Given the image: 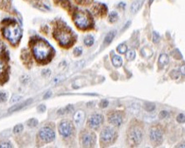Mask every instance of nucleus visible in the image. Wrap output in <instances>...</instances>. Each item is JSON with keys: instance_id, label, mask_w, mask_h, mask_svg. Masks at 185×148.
Returning <instances> with one entry per match:
<instances>
[{"instance_id": "nucleus-16", "label": "nucleus", "mask_w": 185, "mask_h": 148, "mask_svg": "<svg viewBox=\"0 0 185 148\" xmlns=\"http://www.w3.org/2000/svg\"><path fill=\"white\" fill-rule=\"evenodd\" d=\"M32 101V99H29V100H28V101H25V102L22 103V104H20L13 105L12 108H10L8 109V112H9V113H12V112L18 111V110H19V109H22L23 108H24L26 105L31 104Z\"/></svg>"}, {"instance_id": "nucleus-17", "label": "nucleus", "mask_w": 185, "mask_h": 148, "mask_svg": "<svg viewBox=\"0 0 185 148\" xmlns=\"http://www.w3.org/2000/svg\"><path fill=\"white\" fill-rule=\"evenodd\" d=\"M143 3V0H135L130 6V12L132 13H136L140 10Z\"/></svg>"}, {"instance_id": "nucleus-31", "label": "nucleus", "mask_w": 185, "mask_h": 148, "mask_svg": "<svg viewBox=\"0 0 185 148\" xmlns=\"http://www.w3.org/2000/svg\"><path fill=\"white\" fill-rule=\"evenodd\" d=\"M8 94L5 92H0V103H3L7 100Z\"/></svg>"}, {"instance_id": "nucleus-39", "label": "nucleus", "mask_w": 185, "mask_h": 148, "mask_svg": "<svg viewBox=\"0 0 185 148\" xmlns=\"http://www.w3.org/2000/svg\"><path fill=\"white\" fill-rule=\"evenodd\" d=\"M181 70H182V73H183V74H184V65H183V66H182Z\"/></svg>"}, {"instance_id": "nucleus-19", "label": "nucleus", "mask_w": 185, "mask_h": 148, "mask_svg": "<svg viewBox=\"0 0 185 148\" xmlns=\"http://www.w3.org/2000/svg\"><path fill=\"white\" fill-rule=\"evenodd\" d=\"M116 36V31H110L105 37L104 40V46H108L109 44L111 43V42L113 41V39L115 38Z\"/></svg>"}, {"instance_id": "nucleus-22", "label": "nucleus", "mask_w": 185, "mask_h": 148, "mask_svg": "<svg viewBox=\"0 0 185 148\" xmlns=\"http://www.w3.org/2000/svg\"><path fill=\"white\" fill-rule=\"evenodd\" d=\"M84 43H85V45L88 46H91L94 43V37L92 36H91V35L87 36L84 39Z\"/></svg>"}, {"instance_id": "nucleus-15", "label": "nucleus", "mask_w": 185, "mask_h": 148, "mask_svg": "<svg viewBox=\"0 0 185 148\" xmlns=\"http://www.w3.org/2000/svg\"><path fill=\"white\" fill-rule=\"evenodd\" d=\"M85 122V113L82 110L77 111L74 115V123L77 127H80Z\"/></svg>"}, {"instance_id": "nucleus-6", "label": "nucleus", "mask_w": 185, "mask_h": 148, "mask_svg": "<svg viewBox=\"0 0 185 148\" xmlns=\"http://www.w3.org/2000/svg\"><path fill=\"white\" fill-rule=\"evenodd\" d=\"M129 141L132 145H139L143 138V132L142 129L139 126H131L128 133Z\"/></svg>"}, {"instance_id": "nucleus-21", "label": "nucleus", "mask_w": 185, "mask_h": 148, "mask_svg": "<svg viewBox=\"0 0 185 148\" xmlns=\"http://www.w3.org/2000/svg\"><path fill=\"white\" fill-rule=\"evenodd\" d=\"M125 57L128 61H133L135 58V51L134 50H130L126 51Z\"/></svg>"}, {"instance_id": "nucleus-4", "label": "nucleus", "mask_w": 185, "mask_h": 148, "mask_svg": "<svg viewBox=\"0 0 185 148\" xmlns=\"http://www.w3.org/2000/svg\"><path fill=\"white\" fill-rule=\"evenodd\" d=\"M73 21L76 27L82 31L90 30L94 27V21L91 13L79 10L73 13Z\"/></svg>"}, {"instance_id": "nucleus-24", "label": "nucleus", "mask_w": 185, "mask_h": 148, "mask_svg": "<svg viewBox=\"0 0 185 148\" xmlns=\"http://www.w3.org/2000/svg\"><path fill=\"white\" fill-rule=\"evenodd\" d=\"M127 50H128V48H127V46L125 44H121L117 47L118 52H120V54H124L127 51Z\"/></svg>"}, {"instance_id": "nucleus-40", "label": "nucleus", "mask_w": 185, "mask_h": 148, "mask_svg": "<svg viewBox=\"0 0 185 148\" xmlns=\"http://www.w3.org/2000/svg\"><path fill=\"white\" fill-rule=\"evenodd\" d=\"M154 0H149V4H151L152 3V2H153Z\"/></svg>"}, {"instance_id": "nucleus-29", "label": "nucleus", "mask_w": 185, "mask_h": 148, "mask_svg": "<svg viewBox=\"0 0 185 148\" xmlns=\"http://www.w3.org/2000/svg\"><path fill=\"white\" fill-rule=\"evenodd\" d=\"M23 126L22 124H18L13 128V132L14 133H19L21 132H23Z\"/></svg>"}, {"instance_id": "nucleus-38", "label": "nucleus", "mask_w": 185, "mask_h": 148, "mask_svg": "<svg viewBox=\"0 0 185 148\" xmlns=\"http://www.w3.org/2000/svg\"><path fill=\"white\" fill-rule=\"evenodd\" d=\"M51 94H52V93L50 92H47V93H46V94H45V95H44V97H43V99H48V98H49L50 96H51Z\"/></svg>"}, {"instance_id": "nucleus-10", "label": "nucleus", "mask_w": 185, "mask_h": 148, "mask_svg": "<svg viewBox=\"0 0 185 148\" xmlns=\"http://www.w3.org/2000/svg\"><path fill=\"white\" fill-rule=\"evenodd\" d=\"M104 122V117L102 114L100 113H95L91 115L88 119V127L92 128V129H97L100 128Z\"/></svg>"}, {"instance_id": "nucleus-1", "label": "nucleus", "mask_w": 185, "mask_h": 148, "mask_svg": "<svg viewBox=\"0 0 185 148\" xmlns=\"http://www.w3.org/2000/svg\"><path fill=\"white\" fill-rule=\"evenodd\" d=\"M32 50L34 58L40 64H47L54 56V49L43 38H32Z\"/></svg>"}, {"instance_id": "nucleus-36", "label": "nucleus", "mask_w": 185, "mask_h": 148, "mask_svg": "<svg viewBox=\"0 0 185 148\" xmlns=\"http://www.w3.org/2000/svg\"><path fill=\"white\" fill-rule=\"evenodd\" d=\"M160 117L161 118H167V117H169V113L167 111H161L160 113Z\"/></svg>"}, {"instance_id": "nucleus-30", "label": "nucleus", "mask_w": 185, "mask_h": 148, "mask_svg": "<svg viewBox=\"0 0 185 148\" xmlns=\"http://www.w3.org/2000/svg\"><path fill=\"white\" fill-rule=\"evenodd\" d=\"M73 54L76 56H80L82 54V48L81 47H76L73 50Z\"/></svg>"}, {"instance_id": "nucleus-34", "label": "nucleus", "mask_w": 185, "mask_h": 148, "mask_svg": "<svg viewBox=\"0 0 185 148\" xmlns=\"http://www.w3.org/2000/svg\"><path fill=\"white\" fill-rule=\"evenodd\" d=\"M20 99H21V96L15 94V95H12V99L10 100V102H11V103H17V102H19Z\"/></svg>"}, {"instance_id": "nucleus-20", "label": "nucleus", "mask_w": 185, "mask_h": 148, "mask_svg": "<svg viewBox=\"0 0 185 148\" xmlns=\"http://www.w3.org/2000/svg\"><path fill=\"white\" fill-rule=\"evenodd\" d=\"M168 56L166 54H161L159 58V65H160V67H164L168 63Z\"/></svg>"}, {"instance_id": "nucleus-33", "label": "nucleus", "mask_w": 185, "mask_h": 148, "mask_svg": "<svg viewBox=\"0 0 185 148\" xmlns=\"http://www.w3.org/2000/svg\"><path fill=\"white\" fill-rule=\"evenodd\" d=\"M160 35H159L156 31H154V32H153V39H152V40H153V42H154V43H157V42L160 41Z\"/></svg>"}, {"instance_id": "nucleus-28", "label": "nucleus", "mask_w": 185, "mask_h": 148, "mask_svg": "<svg viewBox=\"0 0 185 148\" xmlns=\"http://www.w3.org/2000/svg\"><path fill=\"white\" fill-rule=\"evenodd\" d=\"M76 3L80 4V5H89L90 3H91L92 0H75Z\"/></svg>"}, {"instance_id": "nucleus-26", "label": "nucleus", "mask_w": 185, "mask_h": 148, "mask_svg": "<svg viewBox=\"0 0 185 148\" xmlns=\"http://www.w3.org/2000/svg\"><path fill=\"white\" fill-rule=\"evenodd\" d=\"M0 147L1 148H11L12 147V145L11 142L8 141H1L0 142Z\"/></svg>"}, {"instance_id": "nucleus-18", "label": "nucleus", "mask_w": 185, "mask_h": 148, "mask_svg": "<svg viewBox=\"0 0 185 148\" xmlns=\"http://www.w3.org/2000/svg\"><path fill=\"white\" fill-rule=\"evenodd\" d=\"M111 61H112V64L114 65V66L116 67H120L122 65V58L120 56H117L116 54H112L111 56Z\"/></svg>"}, {"instance_id": "nucleus-11", "label": "nucleus", "mask_w": 185, "mask_h": 148, "mask_svg": "<svg viewBox=\"0 0 185 148\" xmlns=\"http://www.w3.org/2000/svg\"><path fill=\"white\" fill-rule=\"evenodd\" d=\"M39 136L44 142H51L55 139V132L49 127H44L39 131Z\"/></svg>"}, {"instance_id": "nucleus-27", "label": "nucleus", "mask_w": 185, "mask_h": 148, "mask_svg": "<svg viewBox=\"0 0 185 148\" xmlns=\"http://www.w3.org/2000/svg\"><path fill=\"white\" fill-rule=\"evenodd\" d=\"M144 108L146 109V111L152 112L155 108V105L153 103H146L144 104Z\"/></svg>"}, {"instance_id": "nucleus-8", "label": "nucleus", "mask_w": 185, "mask_h": 148, "mask_svg": "<svg viewBox=\"0 0 185 148\" xmlns=\"http://www.w3.org/2000/svg\"><path fill=\"white\" fill-rule=\"evenodd\" d=\"M80 142L85 147H93L96 144V137L95 133L89 131H83L80 134Z\"/></svg>"}, {"instance_id": "nucleus-25", "label": "nucleus", "mask_w": 185, "mask_h": 148, "mask_svg": "<svg viewBox=\"0 0 185 148\" xmlns=\"http://www.w3.org/2000/svg\"><path fill=\"white\" fill-rule=\"evenodd\" d=\"M28 127H30V128H34V127H36L37 124H38V121H37L36 118H31V119H29L28 121Z\"/></svg>"}, {"instance_id": "nucleus-5", "label": "nucleus", "mask_w": 185, "mask_h": 148, "mask_svg": "<svg viewBox=\"0 0 185 148\" xmlns=\"http://www.w3.org/2000/svg\"><path fill=\"white\" fill-rule=\"evenodd\" d=\"M117 138V132L114 128L106 127L101 131L100 135V143L104 146H109L116 142Z\"/></svg>"}, {"instance_id": "nucleus-32", "label": "nucleus", "mask_w": 185, "mask_h": 148, "mask_svg": "<svg viewBox=\"0 0 185 148\" xmlns=\"http://www.w3.org/2000/svg\"><path fill=\"white\" fill-rule=\"evenodd\" d=\"M177 121H178V123H184L185 121L184 114V113H180V114H179L178 117H177Z\"/></svg>"}, {"instance_id": "nucleus-37", "label": "nucleus", "mask_w": 185, "mask_h": 148, "mask_svg": "<svg viewBox=\"0 0 185 148\" xmlns=\"http://www.w3.org/2000/svg\"><path fill=\"white\" fill-rule=\"evenodd\" d=\"M46 110V106L43 104H41L40 106L37 107V111L41 112V113H43Z\"/></svg>"}, {"instance_id": "nucleus-14", "label": "nucleus", "mask_w": 185, "mask_h": 148, "mask_svg": "<svg viewBox=\"0 0 185 148\" xmlns=\"http://www.w3.org/2000/svg\"><path fill=\"white\" fill-rule=\"evenodd\" d=\"M93 13L98 18H104L107 13V8L105 4L96 3L92 7Z\"/></svg>"}, {"instance_id": "nucleus-13", "label": "nucleus", "mask_w": 185, "mask_h": 148, "mask_svg": "<svg viewBox=\"0 0 185 148\" xmlns=\"http://www.w3.org/2000/svg\"><path fill=\"white\" fill-rule=\"evenodd\" d=\"M149 138L153 142L159 144V143H161L163 141V133L159 128H154L150 130Z\"/></svg>"}, {"instance_id": "nucleus-3", "label": "nucleus", "mask_w": 185, "mask_h": 148, "mask_svg": "<svg viewBox=\"0 0 185 148\" xmlns=\"http://www.w3.org/2000/svg\"><path fill=\"white\" fill-rule=\"evenodd\" d=\"M2 32L3 37L12 45H17L22 37V31L19 24L12 19H6L3 22Z\"/></svg>"}, {"instance_id": "nucleus-7", "label": "nucleus", "mask_w": 185, "mask_h": 148, "mask_svg": "<svg viewBox=\"0 0 185 148\" xmlns=\"http://www.w3.org/2000/svg\"><path fill=\"white\" fill-rule=\"evenodd\" d=\"M7 51L5 49V46L3 44L0 42V80L4 79L6 80V73H7Z\"/></svg>"}, {"instance_id": "nucleus-9", "label": "nucleus", "mask_w": 185, "mask_h": 148, "mask_svg": "<svg viewBox=\"0 0 185 148\" xmlns=\"http://www.w3.org/2000/svg\"><path fill=\"white\" fill-rule=\"evenodd\" d=\"M58 131H59V133L62 136L67 137V136H70L72 134V132L74 131V128H73L72 123L70 121L64 120V121H62V123L59 124Z\"/></svg>"}, {"instance_id": "nucleus-2", "label": "nucleus", "mask_w": 185, "mask_h": 148, "mask_svg": "<svg viewBox=\"0 0 185 148\" xmlns=\"http://www.w3.org/2000/svg\"><path fill=\"white\" fill-rule=\"evenodd\" d=\"M52 35L58 44L64 48L71 47L76 42V35L74 32L72 31L69 27H67V25L62 22L56 23L53 29Z\"/></svg>"}, {"instance_id": "nucleus-35", "label": "nucleus", "mask_w": 185, "mask_h": 148, "mask_svg": "<svg viewBox=\"0 0 185 148\" xmlns=\"http://www.w3.org/2000/svg\"><path fill=\"white\" fill-rule=\"evenodd\" d=\"M108 104H109L108 101H107L106 99H103V100H101L100 103V107L102 108H106V107L108 106Z\"/></svg>"}, {"instance_id": "nucleus-23", "label": "nucleus", "mask_w": 185, "mask_h": 148, "mask_svg": "<svg viewBox=\"0 0 185 148\" xmlns=\"http://www.w3.org/2000/svg\"><path fill=\"white\" fill-rule=\"evenodd\" d=\"M118 20V14L116 12H112L109 16V22L113 23H116Z\"/></svg>"}, {"instance_id": "nucleus-12", "label": "nucleus", "mask_w": 185, "mask_h": 148, "mask_svg": "<svg viewBox=\"0 0 185 148\" xmlns=\"http://www.w3.org/2000/svg\"><path fill=\"white\" fill-rule=\"evenodd\" d=\"M124 116L123 114L119 111L111 112L108 116V121L109 123L116 127H120L123 123Z\"/></svg>"}]
</instances>
